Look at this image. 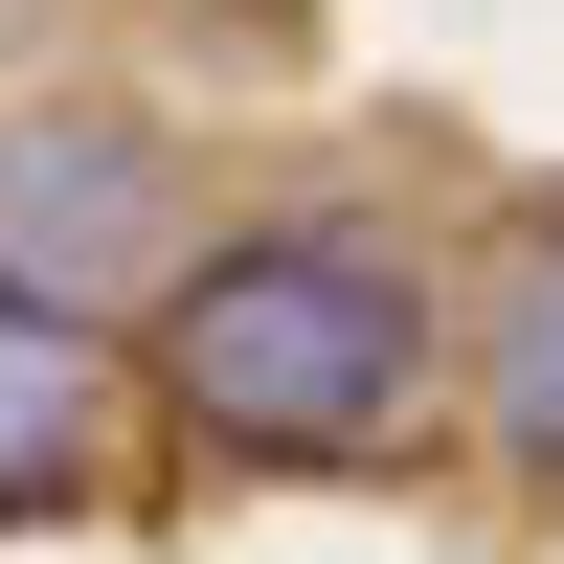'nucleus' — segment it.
<instances>
[{
    "label": "nucleus",
    "instance_id": "4",
    "mask_svg": "<svg viewBox=\"0 0 564 564\" xmlns=\"http://www.w3.org/2000/svg\"><path fill=\"white\" fill-rule=\"evenodd\" d=\"M497 452L564 475V249H520V294H497Z\"/></svg>",
    "mask_w": 564,
    "mask_h": 564
},
{
    "label": "nucleus",
    "instance_id": "3",
    "mask_svg": "<svg viewBox=\"0 0 564 564\" xmlns=\"http://www.w3.org/2000/svg\"><path fill=\"white\" fill-rule=\"evenodd\" d=\"M68 475H90V316H45L0 271V520H45Z\"/></svg>",
    "mask_w": 564,
    "mask_h": 564
},
{
    "label": "nucleus",
    "instance_id": "1",
    "mask_svg": "<svg viewBox=\"0 0 564 564\" xmlns=\"http://www.w3.org/2000/svg\"><path fill=\"white\" fill-rule=\"evenodd\" d=\"M406 361H430V316H406V271L361 249V226H249L226 271H181L159 294V384L204 452H384L406 430Z\"/></svg>",
    "mask_w": 564,
    "mask_h": 564
},
{
    "label": "nucleus",
    "instance_id": "2",
    "mask_svg": "<svg viewBox=\"0 0 564 564\" xmlns=\"http://www.w3.org/2000/svg\"><path fill=\"white\" fill-rule=\"evenodd\" d=\"M159 249H181V181H159V135H113V113H0V271H23L45 316L135 294Z\"/></svg>",
    "mask_w": 564,
    "mask_h": 564
}]
</instances>
